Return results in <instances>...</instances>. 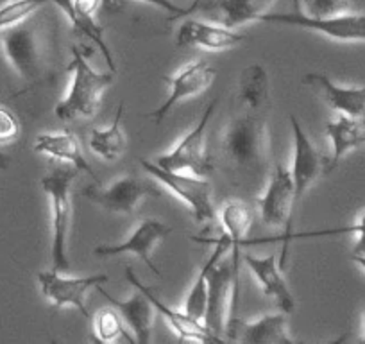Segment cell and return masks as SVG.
Returning a JSON list of instances; mask_svg holds the SVG:
<instances>
[{
  "instance_id": "14",
  "label": "cell",
  "mask_w": 365,
  "mask_h": 344,
  "mask_svg": "<svg viewBox=\"0 0 365 344\" xmlns=\"http://www.w3.org/2000/svg\"><path fill=\"white\" fill-rule=\"evenodd\" d=\"M224 337L242 344H294L289 333V314L263 315L256 321H245L240 315L227 318Z\"/></svg>"
},
{
  "instance_id": "31",
  "label": "cell",
  "mask_w": 365,
  "mask_h": 344,
  "mask_svg": "<svg viewBox=\"0 0 365 344\" xmlns=\"http://www.w3.org/2000/svg\"><path fill=\"white\" fill-rule=\"evenodd\" d=\"M353 0H303V13L312 16H333L351 11Z\"/></svg>"
},
{
  "instance_id": "22",
  "label": "cell",
  "mask_w": 365,
  "mask_h": 344,
  "mask_svg": "<svg viewBox=\"0 0 365 344\" xmlns=\"http://www.w3.org/2000/svg\"><path fill=\"white\" fill-rule=\"evenodd\" d=\"M34 151L48 158H54L61 163L73 165L79 172H86L88 176L97 178L96 172L91 171L86 158H84L79 138L72 131L40 133L34 140Z\"/></svg>"
},
{
  "instance_id": "29",
  "label": "cell",
  "mask_w": 365,
  "mask_h": 344,
  "mask_svg": "<svg viewBox=\"0 0 365 344\" xmlns=\"http://www.w3.org/2000/svg\"><path fill=\"white\" fill-rule=\"evenodd\" d=\"M93 333H96V339H99L101 343H113L118 337L124 335L129 343H135L131 335H128L125 332V323L120 318L117 308L111 305V308H101L93 319Z\"/></svg>"
},
{
  "instance_id": "25",
  "label": "cell",
  "mask_w": 365,
  "mask_h": 344,
  "mask_svg": "<svg viewBox=\"0 0 365 344\" xmlns=\"http://www.w3.org/2000/svg\"><path fill=\"white\" fill-rule=\"evenodd\" d=\"M215 248H213L212 256L205 262V265L199 271L197 278H195L194 285L190 287L187 294V300H185V305H182V310L187 312L188 315H192L197 321H202L206 314V305H208V275L212 271L213 265L226 255V251L230 249V241H227L226 235L222 233V237L213 241Z\"/></svg>"
},
{
  "instance_id": "6",
  "label": "cell",
  "mask_w": 365,
  "mask_h": 344,
  "mask_svg": "<svg viewBox=\"0 0 365 344\" xmlns=\"http://www.w3.org/2000/svg\"><path fill=\"white\" fill-rule=\"evenodd\" d=\"M140 165L143 171L172 192L181 203L188 206L192 217L197 224L210 223L217 217L215 205H213V185L206 178L195 176L190 172H175L161 168L154 161L142 160Z\"/></svg>"
},
{
  "instance_id": "13",
  "label": "cell",
  "mask_w": 365,
  "mask_h": 344,
  "mask_svg": "<svg viewBox=\"0 0 365 344\" xmlns=\"http://www.w3.org/2000/svg\"><path fill=\"white\" fill-rule=\"evenodd\" d=\"M290 128H292L294 136V158L290 174L294 180V191H296V203L303 199L304 192L308 191L312 183L317 180L321 174H328V161L321 151L315 147L310 136L301 128V122L297 121L296 115H290Z\"/></svg>"
},
{
  "instance_id": "32",
  "label": "cell",
  "mask_w": 365,
  "mask_h": 344,
  "mask_svg": "<svg viewBox=\"0 0 365 344\" xmlns=\"http://www.w3.org/2000/svg\"><path fill=\"white\" fill-rule=\"evenodd\" d=\"M20 136V121L11 110L0 106V146L15 142Z\"/></svg>"
},
{
  "instance_id": "39",
  "label": "cell",
  "mask_w": 365,
  "mask_h": 344,
  "mask_svg": "<svg viewBox=\"0 0 365 344\" xmlns=\"http://www.w3.org/2000/svg\"><path fill=\"white\" fill-rule=\"evenodd\" d=\"M8 163H9L8 156H6V154L0 153V168H6V167H8Z\"/></svg>"
},
{
  "instance_id": "26",
  "label": "cell",
  "mask_w": 365,
  "mask_h": 344,
  "mask_svg": "<svg viewBox=\"0 0 365 344\" xmlns=\"http://www.w3.org/2000/svg\"><path fill=\"white\" fill-rule=\"evenodd\" d=\"M51 2L58 6L59 11L66 16V20H68V24L72 26V29L76 31L77 34H81V36H84L86 40H90L91 44L99 49L104 61H106L108 70L117 72V63H115L113 52H111L110 45L106 44V40H104V29L97 24L96 16H93V19H88V16L77 15V13L73 11L72 0H51Z\"/></svg>"
},
{
  "instance_id": "27",
  "label": "cell",
  "mask_w": 365,
  "mask_h": 344,
  "mask_svg": "<svg viewBox=\"0 0 365 344\" xmlns=\"http://www.w3.org/2000/svg\"><path fill=\"white\" fill-rule=\"evenodd\" d=\"M122 115H124V103L118 104L117 113H115V121L111 122L110 128L104 129H91L90 146L91 153L103 158L104 161H117L118 158L124 154L125 151V135L122 131Z\"/></svg>"
},
{
  "instance_id": "20",
  "label": "cell",
  "mask_w": 365,
  "mask_h": 344,
  "mask_svg": "<svg viewBox=\"0 0 365 344\" xmlns=\"http://www.w3.org/2000/svg\"><path fill=\"white\" fill-rule=\"evenodd\" d=\"M97 290H99V293L103 294V296L106 298L115 308H117L120 318L124 319L125 326L131 330L135 343L138 344L150 343L154 318H156L158 312L143 290L136 289L135 287V293H133L128 300H118V298L111 296L108 290L103 289V285L97 287Z\"/></svg>"
},
{
  "instance_id": "41",
  "label": "cell",
  "mask_w": 365,
  "mask_h": 344,
  "mask_svg": "<svg viewBox=\"0 0 365 344\" xmlns=\"http://www.w3.org/2000/svg\"><path fill=\"white\" fill-rule=\"evenodd\" d=\"M364 122H365V117H364Z\"/></svg>"
},
{
  "instance_id": "28",
  "label": "cell",
  "mask_w": 365,
  "mask_h": 344,
  "mask_svg": "<svg viewBox=\"0 0 365 344\" xmlns=\"http://www.w3.org/2000/svg\"><path fill=\"white\" fill-rule=\"evenodd\" d=\"M276 0H215L213 8L222 15L224 26L237 29L249 22H259Z\"/></svg>"
},
{
  "instance_id": "9",
  "label": "cell",
  "mask_w": 365,
  "mask_h": 344,
  "mask_svg": "<svg viewBox=\"0 0 365 344\" xmlns=\"http://www.w3.org/2000/svg\"><path fill=\"white\" fill-rule=\"evenodd\" d=\"M259 22L299 27L336 41H365V13H344L333 16H312L303 11L265 13Z\"/></svg>"
},
{
  "instance_id": "7",
  "label": "cell",
  "mask_w": 365,
  "mask_h": 344,
  "mask_svg": "<svg viewBox=\"0 0 365 344\" xmlns=\"http://www.w3.org/2000/svg\"><path fill=\"white\" fill-rule=\"evenodd\" d=\"M296 191H294V180L290 174V168L283 167L282 163H276L274 172L270 174L267 187L263 191L262 198L258 199L259 217L265 224L274 228H283L285 233L279 237L262 238V241H247L244 246L255 244V242H282L283 238L292 233V217L296 210Z\"/></svg>"
},
{
  "instance_id": "2",
  "label": "cell",
  "mask_w": 365,
  "mask_h": 344,
  "mask_svg": "<svg viewBox=\"0 0 365 344\" xmlns=\"http://www.w3.org/2000/svg\"><path fill=\"white\" fill-rule=\"evenodd\" d=\"M0 47L16 76L27 90L36 88L51 79L47 59V45L40 26L33 16L24 22L0 31Z\"/></svg>"
},
{
  "instance_id": "34",
  "label": "cell",
  "mask_w": 365,
  "mask_h": 344,
  "mask_svg": "<svg viewBox=\"0 0 365 344\" xmlns=\"http://www.w3.org/2000/svg\"><path fill=\"white\" fill-rule=\"evenodd\" d=\"M142 2H147V4H153V6H156V8L167 11L168 15H172L170 20L182 19V16H187V8L178 6L175 2H172V0H142Z\"/></svg>"
},
{
  "instance_id": "35",
  "label": "cell",
  "mask_w": 365,
  "mask_h": 344,
  "mask_svg": "<svg viewBox=\"0 0 365 344\" xmlns=\"http://www.w3.org/2000/svg\"><path fill=\"white\" fill-rule=\"evenodd\" d=\"M125 8V0H103V9L106 13H120Z\"/></svg>"
},
{
  "instance_id": "33",
  "label": "cell",
  "mask_w": 365,
  "mask_h": 344,
  "mask_svg": "<svg viewBox=\"0 0 365 344\" xmlns=\"http://www.w3.org/2000/svg\"><path fill=\"white\" fill-rule=\"evenodd\" d=\"M72 6L77 15L93 19L97 9L103 8V0H72Z\"/></svg>"
},
{
  "instance_id": "16",
  "label": "cell",
  "mask_w": 365,
  "mask_h": 344,
  "mask_svg": "<svg viewBox=\"0 0 365 344\" xmlns=\"http://www.w3.org/2000/svg\"><path fill=\"white\" fill-rule=\"evenodd\" d=\"M233 296V271L230 262H217L208 275V305L202 323L222 343Z\"/></svg>"
},
{
  "instance_id": "5",
  "label": "cell",
  "mask_w": 365,
  "mask_h": 344,
  "mask_svg": "<svg viewBox=\"0 0 365 344\" xmlns=\"http://www.w3.org/2000/svg\"><path fill=\"white\" fill-rule=\"evenodd\" d=\"M217 106H219V97H215L206 106L205 113L199 118L195 128L182 136L175 143L174 149L160 154L154 163L160 165L161 168H167V171L190 172V174L201 178H206L210 172H213L215 165H213L212 153H210V147L206 143V131H208V124L215 113Z\"/></svg>"
},
{
  "instance_id": "3",
  "label": "cell",
  "mask_w": 365,
  "mask_h": 344,
  "mask_svg": "<svg viewBox=\"0 0 365 344\" xmlns=\"http://www.w3.org/2000/svg\"><path fill=\"white\" fill-rule=\"evenodd\" d=\"M72 83L65 99L54 108V115L63 122L93 118L101 108L103 96L115 81L117 72H97L79 47H72V61L68 65Z\"/></svg>"
},
{
  "instance_id": "40",
  "label": "cell",
  "mask_w": 365,
  "mask_h": 344,
  "mask_svg": "<svg viewBox=\"0 0 365 344\" xmlns=\"http://www.w3.org/2000/svg\"><path fill=\"white\" fill-rule=\"evenodd\" d=\"M364 315H365V312H364ZM360 340H361V343H365V323H364V335L360 337Z\"/></svg>"
},
{
  "instance_id": "19",
  "label": "cell",
  "mask_w": 365,
  "mask_h": 344,
  "mask_svg": "<svg viewBox=\"0 0 365 344\" xmlns=\"http://www.w3.org/2000/svg\"><path fill=\"white\" fill-rule=\"evenodd\" d=\"M125 278L129 280L133 287L143 290L147 294V298L150 300V303L154 305L156 312L160 315H163L167 325L170 326L172 332L179 337L181 340H201V343H220L202 321H197L192 315H188L185 310H175V308H170L168 305H165L149 287L143 285L138 278H136L135 271H133L131 265L125 268Z\"/></svg>"
},
{
  "instance_id": "4",
  "label": "cell",
  "mask_w": 365,
  "mask_h": 344,
  "mask_svg": "<svg viewBox=\"0 0 365 344\" xmlns=\"http://www.w3.org/2000/svg\"><path fill=\"white\" fill-rule=\"evenodd\" d=\"M77 172L79 171L73 165L58 161L40 181L51 201L52 269L59 273L70 269L68 235L72 224V185Z\"/></svg>"
},
{
  "instance_id": "36",
  "label": "cell",
  "mask_w": 365,
  "mask_h": 344,
  "mask_svg": "<svg viewBox=\"0 0 365 344\" xmlns=\"http://www.w3.org/2000/svg\"><path fill=\"white\" fill-rule=\"evenodd\" d=\"M353 255H365V231L356 233V242H354Z\"/></svg>"
},
{
  "instance_id": "23",
  "label": "cell",
  "mask_w": 365,
  "mask_h": 344,
  "mask_svg": "<svg viewBox=\"0 0 365 344\" xmlns=\"http://www.w3.org/2000/svg\"><path fill=\"white\" fill-rule=\"evenodd\" d=\"M326 135L331 142V158L328 161V172H331L347 153L365 146V122L364 118L340 115L326 124Z\"/></svg>"
},
{
  "instance_id": "11",
  "label": "cell",
  "mask_w": 365,
  "mask_h": 344,
  "mask_svg": "<svg viewBox=\"0 0 365 344\" xmlns=\"http://www.w3.org/2000/svg\"><path fill=\"white\" fill-rule=\"evenodd\" d=\"M110 276L91 275V276H61L59 271H41L38 273V283H40L41 294L54 305L56 308L73 307L81 312L86 319H90V312L86 308L88 290L97 289L99 285L106 283Z\"/></svg>"
},
{
  "instance_id": "12",
  "label": "cell",
  "mask_w": 365,
  "mask_h": 344,
  "mask_svg": "<svg viewBox=\"0 0 365 344\" xmlns=\"http://www.w3.org/2000/svg\"><path fill=\"white\" fill-rule=\"evenodd\" d=\"M217 217H219L224 235L230 241L231 249L230 264L231 271H233V296H231L230 315H238V308H240V248L244 246L249 228L252 224V208L240 199H230L220 208Z\"/></svg>"
},
{
  "instance_id": "30",
  "label": "cell",
  "mask_w": 365,
  "mask_h": 344,
  "mask_svg": "<svg viewBox=\"0 0 365 344\" xmlns=\"http://www.w3.org/2000/svg\"><path fill=\"white\" fill-rule=\"evenodd\" d=\"M51 0H8L0 4V31H6L24 22Z\"/></svg>"
},
{
  "instance_id": "15",
  "label": "cell",
  "mask_w": 365,
  "mask_h": 344,
  "mask_svg": "<svg viewBox=\"0 0 365 344\" xmlns=\"http://www.w3.org/2000/svg\"><path fill=\"white\" fill-rule=\"evenodd\" d=\"M170 233L172 228L163 224L161 221L143 219L142 223L135 228V231H133L131 237H129L128 241L120 242V244L97 246V248L93 249V255L101 256V258H110V256L131 253V255L138 256L140 260H142L154 275L161 276L160 269H158V265L154 264L153 258H150V253H153L154 249H156V246Z\"/></svg>"
},
{
  "instance_id": "8",
  "label": "cell",
  "mask_w": 365,
  "mask_h": 344,
  "mask_svg": "<svg viewBox=\"0 0 365 344\" xmlns=\"http://www.w3.org/2000/svg\"><path fill=\"white\" fill-rule=\"evenodd\" d=\"M84 198L115 216H131L145 198H160L161 192L153 181L135 174L117 178L110 185H91L84 188Z\"/></svg>"
},
{
  "instance_id": "38",
  "label": "cell",
  "mask_w": 365,
  "mask_h": 344,
  "mask_svg": "<svg viewBox=\"0 0 365 344\" xmlns=\"http://www.w3.org/2000/svg\"><path fill=\"white\" fill-rule=\"evenodd\" d=\"M202 2H205V0H192V4L187 8V15H192L194 11H197V8L202 4Z\"/></svg>"
},
{
  "instance_id": "1",
  "label": "cell",
  "mask_w": 365,
  "mask_h": 344,
  "mask_svg": "<svg viewBox=\"0 0 365 344\" xmlns=\"http://www.w3.org/2000/svg\"><path fill=\"white\" fill-rule=\"evenodd\" d=\"M220 160L245 188H262L269 168L270 133L263 111L242 108L227 121L219 140Z\"/></svg>"
},
{
  "instance_id": "24",
  "label": "cell",
  "mask_w": 365,
  "mask_h": 344,
  "mask_svg": "<svg viewBox=\"0 0 365 344\" xmlns=\"http://www.w3.org/2000/svg\"><path fill=\"white\" fill-rule=\"evenodd\" d=\"M237 101L240 108L265 113L270 101L269 76L262 65L245 66L238 77Z\"/></svg>"
},
{
  "instance_id": "10",
  "label": "cell",
  "mask_w": 365,
  "mask_h": 344,
  "mask_svg": "<svg viewBox=\"0 0 365 344\" xmlns=\"http://www.w3.org/2000/svg\"><path fill=\"white\" fill-rule=\"evenodd\" d=\"M215 76V69L212 65H208L206 61H202V59H195V61L187 63L174 76H165L163 79L170 86V93H168L167 99L156 110L149 111L147 117L154 124H161L179 103H185V101L206 92L212 86Z\"/></svg>"
},
{
  "instance_id": "37",
  "label": "cell",
  "mask_w": 365,
  "mask_h": 344,
  "mask_svg": "<svg viewBox=\"0 0 365 344\" xmlns=\"http://www.w3.org/2000/svg\"><path fill=\"white\" fill-rule=\"evenodd\" d=\"M351 260L365 271V255H351Z\"/></svg>"
},
{
  "instance_id": "17",
  "label": "cell",
  "mask_w": 365,
  "mask_h": 344,
  "mask_svg": "<svg viewBox=\"0 0 365 344\" xmlns=\"http://www.w3.org/2000/svg\"><path fill=\"white\" fill-rule=\"evenodd\" d=\"M245 41V34L237 33L227 26L202 22V20H185L175 34L178 47H201L206 51H230Z\"/></svg>"
},
{
  "instance_id": "21",
  "label": "cell",
  "mask_w": 365,
  "mask_h": 344,
  "mask_svg": "<svg viewBox=\"0 0 365 344\" xmlns=\"http://www.w3.org/2000/svg\"><path fill=\"white\" fill-rule=\"evenodd\" d=\"M303 83L317 90L331 110L347 117H365V84L364 86H340L328 76L319 72H308Z\"/></svg>"
},
{
  "instance_id": "18",
  "label": "cell",
  "mask_w": 365,
  "mask_h": 344,
  "mask_svg": "<svg viewBox=\"0 0 365 344\" xmlns=\"http://www.w3.org/2000/svg\"><path fill=\"white\" fill-rule=\"evenodd\" d=\"M244 264L247 265L251 275L255 276L258 285L262 287L263 294L270 300H274L276 307L285 314H292L296 308V300H294L292 293H290L289 285L285 282L279 262L276 255L269 256H255L245 253L242 256Z\"/></svg>"
}]
</instances>
